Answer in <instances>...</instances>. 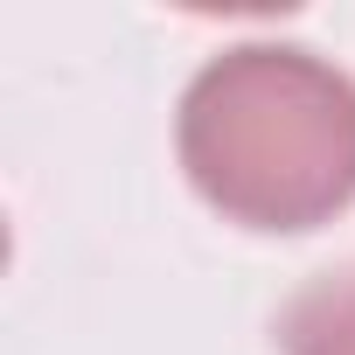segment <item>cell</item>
<instances>
[{
  "mask_svg": "<svg viewBox=\"0 0 355 355\" xmlns=\"http://www.w3.org/2000/svg\"><path fill=\"white\" fill-rule=\"evenodd\" d=\"M174 146L230 223L313 230L355 202V77L293 42H237L196 70Z\"/></svg>",
  "mask_w": 355,
  "mask_h": 355,
  "instance_id": "obj_1",
  "label": "cell"
},
{
  "mask_svg": "<svg viewBox=\"0 0 355 355\" xmlns=\"http://www.w3.org/2000/svg\"><path fill=\"white\" fill-rule=\"evenodd\" d=\"M279 348H286V355H355V265L313 279V286L286 306Z\"/></svg>",
  "mask_w": 355,
  "mask_h": 355,
  "instance_id": "obj_2",
  "label": "cell"
}]
</instances>
